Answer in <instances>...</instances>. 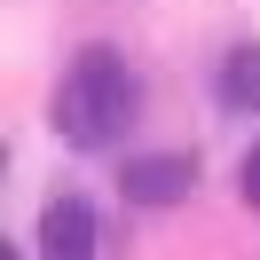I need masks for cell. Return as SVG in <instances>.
Here are the masks:
<instances>
[{"label": "cell", "instance_id": "cell-1", "mask_svg": "<svg viewBox=\"0 0 260 260\" xmlns=\"http://www.w3.org/2000/svg\"><path fill=\"white\" fill-rule=\"evenodd\" d=\"M134 118H142V79H134V63L111 48V40H87V48L63 63L55 95H48V126L63 134L71 150L103 158V150H118L134 134Z\"/></svg>", "mask_w": 260, "mask_h": 260}, {"label": "cell", "instance_id": "cell-2", "mask_svg": "<svg viewBox=\"0 0 260 260\" xmlns=\"http://www.w3.org/2000/svg\"><path fill=\"white\" fill-rule=\"evenodd\" d=\"M189 189H197V158L189 150H142V158L118 166V197L134 213H174Z\"/></svg>", "mask_w": 260, "mask_h": 260}, {"label": "cell", "instance_id": "cell-3", "mask_svg": "<svg viewBox=\"0 0 260 260\" xmlns=\"http://www.w3.org/2000/svg\"><path fill=\"white\" fill-rule=\"evenodd\" d=\"M95 244H103V213H95V197L63 189V197H48V205H40V252H48V260H87Z\"/></svg>", "mask_w": 260, "mask_h": 260}, {"label": "cell", "instance_id": "cell-4", "mask_svg": "<svg viewBox=\"0 0 260 260\" xmlns=\"http://www.w3.org/2000/svg\"><path fill=\"white\" fill-rule=\"evenodd\" d=\"M213 87H221L229 111H252V118H260V40L229 48V55H221V71H213Z\"/></svg>", "mask_w": 260, "mask_h": 260}, {"label": "cell", "instance_id": "cell-5", "mask_svg": "<svg viewBox=\"0 0 260 260\" xmlns=\"http://www.w3.org/2000/svg\"><path fill=\"white\" fill-rule=\"evenodd\" d=\"M237 189H244V205L260 213V134H252V150L237 158Z\"/></svg>", "mask_w": 260, "mask_h": 260}]
</instances>
